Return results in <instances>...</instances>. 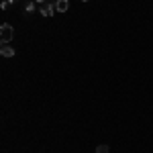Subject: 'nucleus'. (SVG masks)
<instances>
[{
  "label": "nucleus",
  "instance_id": "obj_9",
  "mask_svg": "<svg viewBox=\"0 0 153 153\" xmlns=\"http://www.w3.org/2000/svg\"><path fill=\"white\" fill-rule=\"evenodd\" d=\"M8 2H19V0H8Z\"/></svg>",
  "mask_w": 153,
  "mask_h": 153
},
{
  "label": "nucleus",
  "instance_id": "obj_6",
  "mask_svg": "<svg viewBox=\"0 0 153 153\" xmlns=\"http://www.w3.org/2000/svg\"><path fill=\"white\" fill-rule=\"evenodd\" d=\"M25 10H27V14H31V12L35 10V2H27L25 4Z\"/></svg>",
  "mask_w": 153,
  "mask_h": 153
},
{
  "label": "nucleus",
  "instance_id": "obj_2",
  "mask_svg": "<svg viewBox=\"0 0 153 153\" xmlns=\"http://www.w3.org/2000/svg\"><path fill=\"white\" fill-rule=\"evenodd\" d=\"M39 10H41V14H43V16H51V14L57 10V8H55V4H53V2H43Z\"/></svg>",
  "mask_w": 153,
  "mask_h": 153
},
{
  "label": "nucleus",
  "instance_id": "obj_10",
  "mask_svg": "<svg viewBox=\"0 0 153 153\" xmlns=\"http://www.w3.org/2000/svg\"><path fill=\"white\" fill-rule=\"evenodd\" d=\"M82 2H88V0H82Z\"/></svg>",
  "mask_w": 153,
  "mask_h": 153
},
{
  "label": "nucleus",
  "instance_id": "obj_7",
  "mask_svg": "<svg viewBox=\"0 0 153 153\" xmlns=\"http://www.w3.org/2000/svg\"><path fill=\"white\" fill-rule=\"evenodd\" d=\"M8 4H10V2H8V0H2V2H0V8H2V10H4V8H6V6H8Z\"/></svg>",
  "mask_w": 153,
  "mask_h": 153
},
{
  "label": "nucleus",
  "instance_id": "obj_8",
  "mask_svg": "<svg viewBox=\"0 0 153 153\" xmlns=\"http://www.w3.org/2000/svg\"><path fill=\"white\" fill-rule=\"evenodd\" d=\"M35 2H41V4H43V2H47V0H35Z\"/></svg>",
  "mask_w": 153,
  "mask_h": 153
},
{
  "label": "nucleus",
  "instance_id": "obj_5",
  "mask_svg": "<svg viewBox=\"0 0 153 153\" xmlns=\"http://www.w3.org/2000/svg\"><path fill=\"white\" fill-rule=\"evenodd\" d=\"M108 151H110V147H108V145H104V143L96 147V153H108Z\"/></svg>",
  "mask_w": 153,
  "mask_h": 153
},
{
  "label": "nucleus",
  "instance_id": "obj_3",
  "mask_svg": "<svg viewBox=\"0 0 153 153\" xmlns=\"http://www.w3.org/2000/svg\"><path fill=\"white\" fill-rule=\"evenodd\" d=\"M0 53H2V57H14V49L10 45H6V43L0 47Z\"/></svg>",
  "mask_w": 153,
  "mask_h": 153
},
{
  "label": "nucleus",
  "instance_id": "obj_4",
  "mask_svg": "<svg viewBox=\"0 0 153 153\" xmlns=\"http://www.w3.org/2000/svg\"><path fill=\"white\" fill-rule=\"evenodd\" d=\"M55 8H57V12H65L70 8V0H57L55 2Z\"/></svg>",
  "mask_w": 153,
  "mask_h": 153
},
{
  "label": "nucleus",
  "instance_id": "obj_1",
  "mask_svg": "<svg viewBox=\"0 0 153 153\" xmlns=\"http://www.w3.org/2000/svg\"><path fill=\"white\" fill-rule=\"evenodd\" d=\"M12 37H14V29H12V25L2 23V27H0V41H2V43H10Z\"/></svg>",
  "mask_w": 153,
  "mask_h": 153
}]
</instances>
